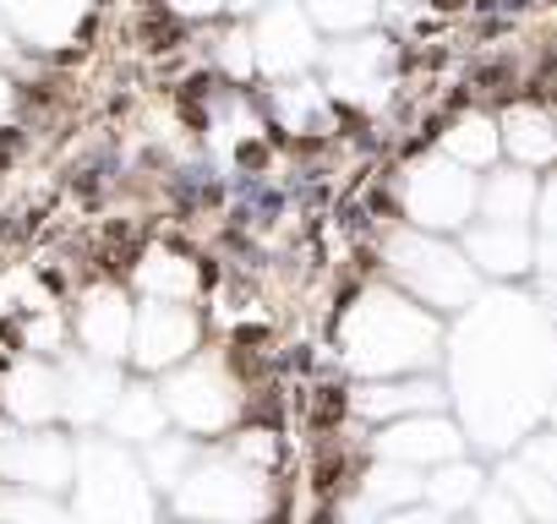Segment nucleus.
<instances>
[{"label": "nucleus", "mask_w": 557, "mask_h": 524, "mask_svg": "<svg viewBox=\"0 0 557 524\" xmlns=\"http://www.w3.org/2000/svg\"><path fill=\"white\" fill-rule=\"evenodd\" d=\"M0 404H7L17 421H45L55 410V377L34 361H23L7 383H0Z\"/></svg>", "instance_id": "nucleus-1"}]
</instances>
